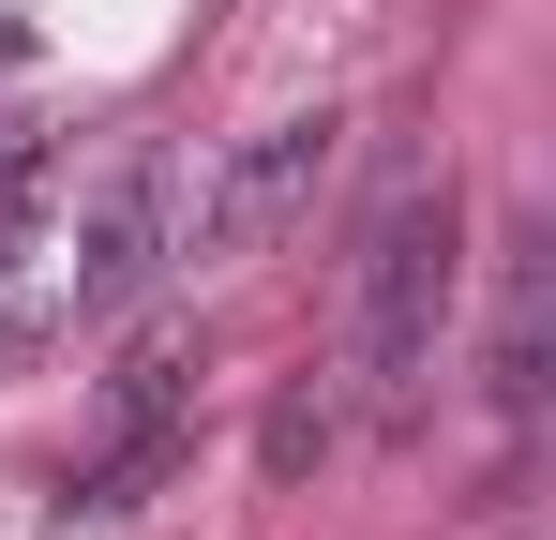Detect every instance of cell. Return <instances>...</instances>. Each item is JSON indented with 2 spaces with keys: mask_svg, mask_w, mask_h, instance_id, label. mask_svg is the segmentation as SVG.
Listing matches in <instances>:
<instances>
[{
  "mask_svg": "<svg viewBox=\"0 0 556 540\" xmlns=\"http://www.w3.org/2000/svg\"><path fill=\"white\" fill-rule=\"evenodd\" d=\"M195 375H211L195 331H151V346L105 375V436H166V421H195Z\"/></svg>",
  "mask_w": 556,
  "mask_h": 540,
  "instance_id": "4",
  "label": "cell"
},
{
  "mask_svg": "<svg viewBox=\"0 0 556 540\" xmlns=\"http://www.w3.org/2000/svg\"><path fill=\"white\" fill-rule=\"evenodd\" d=\"M331 436H346V390H331V375H301V390L271 406V480H301V465H331Z\"/></svg>",
  "mask_w": 556,
  "mask_h": 540,
  "instance_id": "6",
  "label": "cell"
},
{
  "mask_svg": "<svg viewBox=\"0 0 556 540\" xmlns=\"http://www.w3.org/2000/svg\"><path fill=\"white\" fill-rule=\"evenodd\" d=\"M542 256H511V285H496V346H481V390H496V421H527L542 406Z\"/></svg>",
  "mask_w": 556,
  "mask_h": 540,
  "instance_id": "5",
  "label": "cell"
},
{
  "mask_svg": "<svg viewBox=\"0 0 556 540\" xmlns=\"http://www.w3.org/2000/svg\"><path fill=\"white\" fill-rule=\"evenodd\" d=\"M166 256H181V180H166V166H121L105 210L76 226V316H121Z\"/></svg>",
  "mask_w": 556,
  "mask_h": 540,
  "instance_id": "3",
  "label": "cell"
},
{
  "mask_svg": "<svg viewBox=\"0 0 556 540\" xmlns=\"http://www.w3.org/2000/svg\"><path fill=\"white\" fill-rule=\"evenodd\" d=\"M452 285H466V195H452V166H406L376 195V226H362V270H346V331H362L346 375H362L376 421H406V406L437 390Z\"/></svg>",
  "mask_w": 556,
  "mask_h": 540,
  "instance_id": "1",
  "label": "cell"
},
{
  "mask_svg": "<svg viewBox=\"0 0 556 540\" xmlns=\"http://www.w3.org/2000/svg\"><path fill=\"white\" fill-rule=\"evenodd\" d=\"M331 136H346V120H271V136H241V151L211 166V195L181 210V256H256V241H286V226L316 210V180H331Z\"/></svg>",
  "mask_w": 556,
  "mask_h": 540,
  "instance_id": "2",
  "label": "cell"
}]
</instances>
